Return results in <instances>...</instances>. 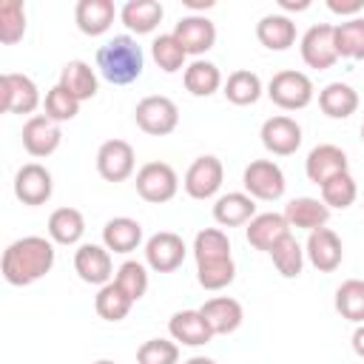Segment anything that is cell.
I'll use <instances>...</instances> for the list:
<instances>
[{
	"label": "cell",
	"instance_id": "d6986e66",
	"mask_svg": "<svg viewBox=\"0 0 364 364\" xmlns=\"http://www.w3.org/2000/svg\"><path fill=\"white\" fill-rule=\"evenodd\" d=\"M168 333L173 341L185 344V347H202L213 338V330L210 324L205 321L202 310H179L171 316L168 321Z\"/></svg>",
	"mask_w": 364,
	"mask_h": 364
},
{
	"label": "cell",
	"instance_id": "ffe728a7",
	"mask_svg": "<svg viewBox=\"0 0 364 364\" xmlns=\"http://www.w3.org/2000/svg\"><path fill=\"white\" fill-rule=\"evenodd\" d=\"M199 310H202L205 321L210 324L213 336L236 333V330H239V324H242V318H245L242 304H239L236 299H230V296H213V299H208Z\"/></svg>",
	"mask_w": 364,
	"mask_h": 364
},
{
	"label": "cell",
	"instance_id": "7bdbcfd3",
	"mask_svg": "<svg viewBox=\"0 0 364 364\" xmlns=\"http://www.w3.org/2000/svg\"><path fill=\"white\" fill-rule=\"evenodd\" d=\"M136 364H179V344L173 338H148L136 350Z\"/></svg>",
	"mask_w": 364,
	"mask_h": 364
},
{
	"label": "cell",
	"instance_id": "277c9868",
	"mask_svg": "<svg viewBox=\"0 0 364 364\" xmlns=\"http://www.w3.org/2000/svg\"><path fill=\"white\" fill-rule=\"evenodd\" d=\"M134 119L136 125L151 134V136H165L171 134L176 125H179V108L171 97L165 94H151V97H142L134 108Z\"/></svg>",
	"mask_w": 364,
	"mask_h": 364
},
{
	"label": "cell",
	"instance_id": "d590c367",
	"mask_svg": "<svg viewBox=\"0 0 364 364\" xmlns=\"http://www.w3.org/2000/svg\"><path fill=\"white\" fill-rule=\"evenodd\" d=\"M336 310L353 324H364V279H347L336 290Z\"/></svg>",
	"mask_w": 364,
	"mask_h": 364
},
{
	"label": "cell",
	"instance_id": "30bf717a",
	"mask_svg": "<svg viewBox=\"0 0 364 364\" xmlns=\"http://www.w3.org/2000/svg\"><path fill=\"white\" fill-rule=\"evenodd\" d=\"M54 193V179H51V171L40 162H26L17 173H14V196L28 205V208H37V205H46Z\"/></svg>",
	"mask_w": 364,
	"mask_h": 364
},
{
	"label": "cell",
	"instance_id": "f6af8a7d",
	"mask_svg": "<svg viewBox=\"0 0 364 364\" xmlns=\"http://www.w3.org/2000/svg\"><path fill=\"white\" fill-rule=\"evenodd\" d=\"M327 9L341 17H358V11L364 9V0H327Z\"/></svg>",
	"mask_w": 364,
	"mask_h": 364
},
{
	"label": "cell",
	"instance_id": "8d00e7d4",
	"mask_svg": "<svg viewBox=\"0 0 364 364\" xmlns=\"http://www.w3.org/2000/svg\"><path fill=\"white\" fill-rule=\"evenodd\" d=\"M321 202L333 210H344V208H350L353 202H355V196H358V185H355V179L350 176V171H344V173H336V176H330L321 188Z\"/></svg>",
	"mask_w": 364,
	"mask_h": 364
},
{
	"label": "cell",
	"instance_id": "3957f363",
	"mask_svg": "<svg viewBox=\"0 0 364 364\" xmlns=\"http://www.w3.org/2000/svg\"><path fill=\"white\" fill-rule=\"evenodd\" d=\"M313 80L304 74V71H296V68H284V71H276L267 82V97L284 108V111H299V108H307L313 102Z\"/></svg>",
	"mask_w": 364,
	"mask_h": 364
},
{
	"label": "cell",
	"instance_id": "4fadbf2b",
	"mask_svg": "<svg viewBox=\"0 0 364 364\" xmlns=\"http://www.w3.org/2000/svg\"><path fill=\"white\" fill-rule=\"evenodd\" d=\"M74 270L85 284H108L114 282V262H111V250L105 245H80L74 250Z\"/></svg>",
	"mask_w": 364,
	"mask_h": 364
},
{
	"label": "cell",
	"instance_id": "f546056e",
	"mask_svg": "<svg viewBox=\"0 0 364 364\" xmlns=\"http://www.w3.org/2000/svg\"><path fill=\"white\" fill-rule=\"evenodd\" d=\"M318 108L330 119H347L358 108V91L347 82H330L318 91Z\"/></svg>",
	"mask_w": 364,
	"mask_h": 364
},
{
	"label": "cell",
	"instance_id": "f35d334b",
	"mask_svg": "<svg viewBox=\"0 0 364 364\" xmlns=\"http://www.w3.org/2000/svg\"><path fill=\"white\" fill-rule=\"evenodd\" d=\"M151 57L154 63L165 71V74H176L179 68H185V60H188V51L182 48V43L171 34H159L154 43H151Z\"/></svg>",
	"mask_w": 364,
	"mask_h": 364
},
{
	"label": "cell",
	"instance_id": "60d3db41",
	"mask_svg": "<svg viewBox=\"0 0 364 364\" xmlns=\"http://www.w3.org/2000/svg\"><path fill=\"white\" fill-rule=\"evenodd\" d=\"M114 282L128 293L131 301H139V299L145 296V290H148V267H145L142 262L128 259V262H122V264L117 267Z\"/></svg>",
	"mask_w": 364,
	"mask_h": 364
},
{
	"label": "cell",
	"instance_id": "8992f818",
	"mask_svg": "<svg viewBox=\"0 0 364 364\" xmlns=\"http://www.w3.org/2000/svg\"><path fill=\"white\" fill-rule=\"evenodd\" d=\"M179 191V176L168 162H145L136 171V193L151 202V205H162L171 202Z\"/></svg>",
	"mask_w": 364,
	"mask_h": 364
},
{
	"label": "cell",
	"instance_id": "d6a6232c",
	"mask_svg": "<svg viewBox=\"0 0 364 364\" xmlns=\"http://www.w3.org/2000/svg\"><path fill=\"white\" fill-rule=\"evenodd\" d=\"M193 256H196V264L233 259L230 256V239H228V233L222 228H202L193 236Z\"/></svg>",
	"mask_w": 364,
	"mask_h": 364
},
{
	"label": "cell",
	"instance_id": "52a82bcc",
	"mask_svg": "<svg viewBox=\"0 0 364 364\" xmlns=\"http://www.w3.org/2000/svg\"><path fill=\"white\" fill-rule=\"evenodd\" d=\"M222 179H225V165H222V159L213 156V154H205V156H196V159L191 162V168L185 171L182 185H185V193H188L191 199L205 202V199H210V196L219 193Z\"/></svg>",
	"mask_w": 364,
	"mask_h": 364
},
{
	"label": "cell",
	"instance_id": "e575fe53",
	"mask_svg": "<svg viewBox=\"0 0 364 364\" xmlns=\"http://www.w3.org/2000/svg\"><path fill=\"white\" fill-rule=\"evenodd\" d=\"M270 259H273V267L284 276V279H296L304 267V247L296 242L293 233H284L273 247H270Z\"/></svg>",
	"mask_w": 364,
	"mask_h": 364
},
{
	"label": "cell",
	"instance_id": "7a4b0ae2",
	"mask_svg": "<svg viewBox=\"0 0 364 364\" xmlns=\"http://www.w3.org/2000/svg\"><path fill=\"white\" fill-rule=\"evenodd\" d=\"M142 68H145V54L131 34H117L97 48V71L111 85H128L139 80Z\"/></svg>",
	"mask_w": 364,
	"mask_h": 364
},
{
	"label": "cell",
	"instance_id": "681fc988",
	"mask_svg": "<svg viewBox=\"0 0 364 364\" xmlns=\"http://www.w3.org/2000/svg\"><path fill=\"white\" fill-rule=\"evenodd\" d=\"M185 6L196 11V9H210V6H213V0H205V3H196V0H185Z\"/></svg>",
	"mask_w": 364,
	"mask_h": 364
},
{
	"label": "cell",
	"instance_id": "4316f807",
	"mask_svg": "<svg viewBox=\"0 0 364 364\" xmlns=\"http://www.w3.org/2000/svg\"><path fill=\"white\" fill-rule=\"evenodd\" d=\"M57 85H63L74 100L85 102V100H91L97 94L100 80H97V71L85 60H68L63 65V71H60V82Z\"/></svg>",
	"mask_w": 364,
	"mask_h": 364
},
{
	"label": "cell",
	"instance_id": "ac0fdd59",
	"mask_svg": "<svg viewBox=\"0 0 364 364\" xmlns=\"http://www.w3.org/2000/svg\"><path fill=\"white\" fill-rule=\"evenodd\" d=\"M347 168H350L347 154H344L338 145H333V142L316 145V148L307 154V159H304V173H307V179H310L313 185H318V188H321L330 176L344 173Z\"/></svg>",
	"mask_w": 364,
	"mask_h": 364
},
{
	"label": "cell",
	"instance_id": "5b68a950",
	"mask_svg": "<svg viewBox=\"0 0 364 364\" xmlns=\"http://www.w3.org/2000/svg\"><path fill=\"white\" fill-rule=\"evenodd\" d=\"M242 185H245V193H250L253 199H262V202H276L284 196V171L273 162V159H253L245 173H242Z\"/></svg>",
	"mask_w": 364,
	"mask_h": 364
},
{
	"label": "cell",
	"instance_id": "7402d4cb",
	"mask_svg": "<svg viewBox=\"0 0 364 364\" xmlns=\"http://www.w3.org/2000/svg\"><path fill=\"white\" fill-rule=\"evenodd\" d=\"M253 216H256V199H253L250 193L230 191V193H222V196L213 202V219H216V225H222V228L247 225Z\"/></svg>",
	"mask_w": 364,
	"mask_h": 364
},
{
	"label": "cell",
	"instance_id": "7dc6e473",
	"mask_svg": "<svg viewBox=\"0 0 364 364\" xmlns=\"http://www.w3.org/2000/svg\"><path fill=\"white\" fill-rule=\"evenodd\" d=\"M279 6H282L284 11H304L310 3H307V0H299V3H293V0H279Z\"/></svg>",
	"mask_w": 364,
	"mask_h": 364
},
{
	"label": "cell",
	"instance_id": "cb8c5ba5",
	"mask_svg": "<svg viewBox=\"0 0 364 364\" xmlns=\"http://www.w3.org/2000/svg\"><path fill=\"white\" fill-rule=\"evenodd\" d=\"M284 219H287L290 228H301V230L310 233V230H318V228L327 225L330 208L321 199H316V196H296V199L287 202Z\"/></svg>",
	"mask_w": 364,
	"mask_h": 364
},
{
	"label": "cell",
	"instance_id": "816d5d0a",
	"mask_svg": "<svg viewBox=\"0 0 364 364\" xmlns=\"http://www.w3.org/2000/svg\"><path fill=\"white\" fill-rule=\"evenodd\" d=\"M361 142H364V125H361Z\"/></svg>",
	"mask_w": 364,
	"mask_h": 364
},
{
	"label": "cell",
	"instance_id": "1f68e13d",
	"mask_svg": "<svg viewBox=\"0 0 364 364\" xmlns=\"http://www.w3.org/2000/svg\"><path fill=\"white\" fill-rule=\"evenodd\" d=\"M222 94H225L228 102H233V105H253V102H259V97H262V80H259L256 71L239 68V71H233V74L225 80Z\"/></svg>",
	"mask_w": 364,
	"mask_h": 364
},
{
	"label": "cell",
	"instance_id": "4dcf8cb0",
	"mask_svg": "<svg viewBox=\"0 0 364 364\" xmlns=\"http://www.w3.org/2000/svg\"><path fill=\"white\" fill-rule=\"evenodd\" d=\"M85 233V216L77 208H57L48 216V239L54 245H77Z\"/></svg>",
	"mask_w": 364,
	"mask_h": 364
},
{
	"label": "cell",
	"instance_id": "9a60e30c",
	"mask_svg": "<svg viewBox=\"0 0 364 364\" xmlns=\"http://www.w3.org/2000/svg\"><path fill=\"white\" fill-rule=\"evenodd\" d=\"M259 136H262L264 151H270L273 156H290L301 145V125L293 117L279 114V117H270L262 122Z\"/></svg>",
	"mask_w": 364,
	"mask_h": 364
},
{
	"label": "cell",
	"instance_id": "9c48e42d",
	"mask_svg": "<svg viewBox=\"0 0 364 364\" xmlns=\"http://www.w3.org/2000/svg\"><path fill=\"white\" fill-rule=\"evenodd\" d=\"M40 105V88L28 74L6 71L0 77V108L6 114H31Z\"/></svg>",
	"mask_w": 364,
	"mask_h": 364
},
{
	"label": "cell",
	"instance_id": "bcb514c9",
	"mask_svg": "<svg viewBox=\"0 0 364 364\" xmlns=\"http://www.w3.org/2000/svg\"><path fill=\"white\" fill-rule=\"evenodd\" d=\"M350 344H353V353H355L358 358H364V324H358V327L353 330Z\"/></svg>",
	"mask_w": 364,
	"mask_h": 364
},
{
	"label": "cell",
	"instance_id": "484cf974",
	"mask_svg": "<svg viewBox=\"0 0 364 364\" xmlns=\"http://www.w3.org/2000/svg\"><path fill=\"white\" fill-rule=\"evenodd\" d=\"M256 40L270 51H287L296 43V23L287 14H264L256 23Z\"/></svg>",
	"mask_w": 364,
	"mask_h": 364
},
{
	"label": "cell",
	"instance_id": "44dd1931",
	"mask_svg": "<svg viewBox=\"0 0 364 364\" xmlns=\"http://www.w3.org/2000/svg\"><path fill=\"white\" fill-rule=\"evenodd\" d=\"M117 17V6L114 0H80L74 9V23L82 34L88 37H100L111 28Z\"/></svg>",
	"mask_w": 364,
	"mask_h": 364
},
{
	"label": "cell",
	"instance_id": "74e56055",
	"mask_svg": "<svg viewBox=\"0 0 364 364\" xmlns=\"http://www.w3.org/2000/svg\"><path fill=\"white\" fill-rule=\"evenodd\" d=\"M336 51L347 60H364V17H350L336 26Z\"/></svg>",
	"mask_w": 364,
	"mask_h": 364
},
{
	"label": "cell",
	"instance_id": "d4e9b609",
	"mask_svg": "<svg viewBox=\"0 0 364 364\" xmlns=\"http://www.w3.org/2000/svg\"><path fill=\"white\" fill-rule=\"evenodd\" d=\"M102 245L111 253H131L142 245V225L131 216H114L102 228Z\"/></svg>",
	"mask_w": 364,
	"mask_h": 364
},
{
	"label": "cell",
	"instance_id": "e0dca14e",
	"mask_svg": "<svg viewBox=\"0 0 364 364\" xmlns=\"http://www.w3.org/2000/svg\"><path fill=\"white\" fill-rule=\"evenodd\" d=\"M173 37L182 43V48L188 51V57L193 54L199 60L205 51L213 48V43H216V26L205 14H185L173 26Z\"/></svg>",
	"mask_w": 364,
	"mask_h": 364
},
{
	"label": "cell",
	"instance_id": "2e32d148",
	"mask_svg": "<svg viewBox=\"0 0 364 364\" xmlns=\"http://www.w3.org/2000/svg\"><path fill=\"white\" fill-rule=\"evenodd\" d=\"M304 256L310 259V264L318 273H333V270H338V264L344 259V245L336 230L318 228V230H310V236L304 242Z\"/></svg>",
	"mask_w": 364,
	"mask_h": 364
},
{
	"label": "cell",
	"instance_id": "f1b7e54d",
	"mask_svg": "<svg viewBox=\"0 0 364 364\" xmlns=\"http://www.w3.org/2000/svg\"><path fill=\"white\" fill-rule=\"evenodd\" d=\"M182 82H185L188 94H193V97H210V94H216V91L225 85L219 65L210 63V60H202V57L193 60L191 65H185Z\"/></svg>",
	"mask_w": 364,
	"mask_h": 364
},
{
	"label": "cell",
	"instance_id": "f907efd6",
	"mask_svg": "<svg viewBox=\"0 0 364 364\" xmlns=\"http://www.w3.org/2000/svg\"><path fill=\"white\" fill-rule=\"evenodd\" d=\"M94 364H114L111 358H100V361H94Z\"/></svg>",
	"mask_w": 364,
	"mask_h": 364
},
{
	"label": "cell",
	"instance_id": "6da1fadb",
	"mask_svg": "<svg viewBox=\"0 0 364 364\" xmlns=\"http://www.w3.org/2000/svg\"><path fill=\"white\" fill-rule=\"evenodd\" d=\"M54 267V242L46 236L14 239L0 259V273L14 287H28L40 282Z\"/></svg>",
	"mask_w": 364,
	"mask_h": 364
},
{
	"label": "cell",
	"instance_id": "ee69618b",
	"mask_svg": "<svg viewBox=\"0 0 364 364\" xmlns=\"http://www.w3.org/2000/svg\"><path fill=\"white\" fill-rule=\"evenodd\" d=\"M236 279V264L233 259H222V262H205L196 264V282L205 290H222Z\"/></svg>",
	"mask_w": 364,
	"mask_h": 364
},
{
	"label": "cell",
	"instance_id": "83f0119b",
	"mask_svg": "<svg viewBox=\"0 0 364 364\" xmlns=\"http://www.w3.org/2000/svg\"><path fill=\"white\" fill-rule=\"evenodd\" d=\"M162 14H165V9L159 0H128L119 9V20L134 34H151L162 23Z\"/></svg>",
	"mask_w": 364,
	"mask_h": 364
},
{
	"label": "cell",
	"instance_id": "b9f144b4",
	"mask_svg": "<svg viewBox=\"0 0 364 364\" xmlns=\"http://www.w3.org/2000/svg\"><path fill=\"white\" fill-rule=\"evenodd\" d=\"M43 111L48 119L54 122H65V119H74L80 114V100H74L63 85H54L46 91V100H43Z\"/></svg>",
	"mask_w": 364,
	"mask_h": 364
},
{
	"label": "cell",
	"instance_id": "8fae6325",
	"mask_svg": "<svg viewBox=\"0 0 364 364\" xmlns=\"http://www.w3.org/2000/svg\"><path fill=\"white\" fill-rule=\"evenodd\" d=\"M185 239L173 230H159L145 242V264L156 273H173L185 262Z\"/></svg>",
	"mask_w": 364,
	"mask_h": 364
},
{
	"label": "cell",
	"instance_id": "c3c4849f",
	"mask_svg": "<svg viewBox=\"0 0 364 364\" xmlns=\"http://www.w3.org/2000/svg\"><path fill=\"white\" fill-rule=\"evenodd\" d=\"M182 364H216L213 358H208V355H191L188 361H182Z\"/></svg>",
	"mask_w": 364,
	"mask_h": 364
},
{
	"label": "cell",
	"instance_id": "5bb4252c",
	"mask_svg": "<svg viewBox=\"0 0 364 364\" xmlns=\"http://www.w3.org/2000/svg\"><path fill=\"white\" fill-rule=\"evenodd\" d=\"M63 142V131H60V122L48 119L46 114H34L26 119L23 125V148L28 156L34 159H43V156H51Z\"/></svg>",
	"mask_w": 364,
	"mask_h": 364
},
{
	"label": "cell",
	"instance_id": "836d02e7",
	"mask_svg": "<svg viewBox=\"0 0 364 364\" xmlns=\"http://www.w3.org/2000/svg\"><path fill=\"white\" fill-rule=\"evenodd\" d=\"M131 307H134V301L128 299V293H125L117 282L102 284V287L97 290V296H94V310H97V316L105 318V321H122V318L131 313Z\"/></svg>",
	"mask_w": 364,
	"mask_h": 364
},
{
	"label": "cell",
	"instance_id": "7c38bea8",
	"mask_svg": "<svg viewBox=\"0 0 364 364\" xmlns=\"http://www.w3.org/2000/svg\"><path fill=\"white\" fill-rule=\"evenodd\" d=\"M136 154L134 145L125 139H105L97 151V173L105 182H125L134 173Z\"/></svg>",
	"mask_w": 364,
	"mask_h": 364
},
{
	"label": "cell",
	"instance_id": "603a6c76",
	"mask_svg": "<svg viewBox=\"0 0 364 364\" xmlns=\"http://www.w3.org/2000/svg\"><path fill=\"white\" fill-rule=\"evenodd\" d=\"M284 233H290V225H287L284 213H273V210H270V213H256V216L247 222V228H245L247 245L256 247V250H264V253H270V247H273Z\"/></svg>",
	"mask_w": 364,
	"mask_h": 364
},
{
	"label": "cell",
	"instance_id": "ab89813d",
	"mask_svg": "<svg viewBox=\"0 0 364 364\" xmlns=\"http://www.w3.org/2000/svg\"><path fill=\"white\" fill-rule=\"evenodd\" d=\"M26 34V6L20 0H3L0 3V43L14 46Z\"/></svg>",
	"mask_w": 364,
	"mask_h": 364
},
{
	"label": "cell",
	"instance_id": "ba28073f",
	"mask_svg": "<svg viewBox=\"0 0 364 364\" xmlns=\"http://www.w3.org/2000/svg\"><path fill=\"white\" fill-rule=\"evenodd\" d=\"M299 51H301V60L310 65V68H333L336 60H338V51H336V26L330 23H316L310 26L304 34H301V43H299Z\"/></svg>",
	"mask_w": 364,
	"mask_h": 364
}]
</instances>
